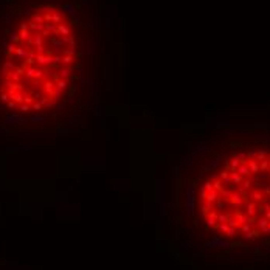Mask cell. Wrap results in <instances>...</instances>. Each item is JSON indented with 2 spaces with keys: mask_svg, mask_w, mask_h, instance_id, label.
<instances>
[{
  "mask_svg": "<svg viewBox=\"0 0 270 270\" xmlns=\"http://www.w3.org/2000/svg\"><path fill=\"white\" fill-rule=\"evenodd\" d=\"M76 34L51 5L31 11L14 26L0 62V101L19 112L55 106L73 73Z\"/></svg>",
  "mask_w": 270,
  "mask_h": 270,
  "instance_id": "6da1fadb",
  "label": "cell"
},
{
  "mask_svg": "<svg viewBox=\"0 0 270 270\" xmlns=\"http://www.w3.org/2000/svg\"><path fill=\"white\" fill-rule=\"evenodd\" d=\"M236 233H238V230L236 228H233V227H228V230H227V236L228 238H233V236H236Z\"/></svg>",
  "mask_w": 270,
  "mask_h": 270,
  "instance_id": "3957f363",
  "label": "cell"
},
{
  "mask_svg": "<svg viewBox=\"0 0 270 270\" xmlns=\"http://www.w3.org/2000/svg\"><path fill=\"white\" fill-rule=\"evenodd\" d=\"M265 233H270V222H269V225H267V228H265Z\"/></svg>",
  "mask_w": 270,
  "mask_h": 270,
  "instance_id": "277c9868",
  "label": "cell"
},
{
  "mask_svg": "<svg viewBox=\"0 0 270 270\" xmlns=\"http://www.w3.org/2000/svg\"><path fill=\"white\" fill-rule=\"evenodd\" d=\"M217 247H224V248H228L230 247V242L224 241V239H220L219 236H214L211 239V241H208L207 244H205V248H217Z\"/></svg>",
  "mask_w": 270,
  "mask_h": 270,
  "instance_id": "7a4b0ae2",
  "label": "cell"
}]
</instances>
